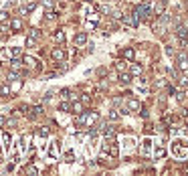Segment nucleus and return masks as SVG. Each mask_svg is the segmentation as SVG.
Masks as SVG:
<instances>
[{
	"label": "nucleus",
	"instance_id": "nucleus-1",
	"mask_svg": "<svg viewBox=\"0 0 188 176\" xmlns=\"http://www.w3.org/2000/svg\"><path fill=\"white\" fill-rule=\"evenodd\" d=\"M134 14H136L138 18H140V16H144V18H146V16H150V14H152V8H150V4H148V2H142V4H138V6H136Z\"/></svg>",
	"mask_w": 188,
	"mask_h": 176
},
{
	"label": "nucleus",
	"instance_id": "nucleus-2",
	"mask_svg": "<svg viewBox=\"0 0 188 176\" xmlns=\"http://www.w3.org/2000/svg\"><path fill=\"white\" fill-rule=\"evenodd\" d=\"M121 22H123L126 26H132V29H136V26L140 24V18H138L136 14H123V16H121Z\"/></svg>",
	"mask_w": 188,
	"mask_h": 176
},
{
	"label": "nucleus",
	"instance_id": "nucleus-3",
	"mask_svg": "<svg viewBox=\"0 0 188 176\" xmlns=\"http://www.w3.org/2000/svg\"><path fill=\"white\" fill-rule=\"evenodd\" d=\"M176 35H178V39L182 41V45L188 43V29H186V26H182V24H180V26H178V31H176Z\"/></svg>",
	"mask_w": 188,
	"mask_h": 176
},
{
	"label": "nucleus",
	"instance_id": "nucleus-4",
	"mask_svg": "<svg viewBox=\"0 0 188 176\" xmlns=\"http://www.w3.org/2000/svg\"><path fill=\"white\" fill-rule=\"evenodd\" d=\"M142 156H150V152H152V140L148 138V140H144L142 142Z\"/></svg>",
	"mask_w": 188,
	"mask_h": 176
},
{
	"label": "nucleus",
	"instance_id": "nucleus-5",
	"mask_svg": "<svg viewBox=\"0 0 188 176\" xmlns=\"http://www.w3.org/2000/svg\"><path fill=\"white\" fill-rule=\"evenodd\" d=\"M174 154L178 158H184V156H188V148H180V144H174Z\"/></svg>",
	"mask_w": 188,
	"mask_h": 176
},
{
	"label": "nucleus",
	"instance_id": "nucleus-6",
	"mask_svg": "<svg viewBox=\"0 0 188 176\" xmlns=\"http://www.w3.org/2000/svg\"><path fill=\"white\" fill-rule=\"evenodd\" d=\"M97 118H99V115H97V113H87V115H85V124H87V126H93L95 122H97Z\"/></svg>",
	"mask_w": 188,
	"mask_h": 176
},
{
	"label": "nucleus",
	"instance_id": "nucleus-7",
	"mask_svg": "<svg viewBox=\"0 0 188 176\" xmlns=\"http://www.w3.org/2000/svg\"><path fill=\"white\" fill-rule=\"evenodd\" d=\"M164 6H166V2H164V0H160V2L156 4V8H154L156 16H162V14H164Z\"/></svg>",
	"mask_w": 188,
	"mask_h": 176
},
{
	"label": "nucleus",
	"instance_id": "nucleus-8",
	"mask_svg": "<svg viewBox=\"0 0 188 176\" xmlns=\"http://www.w3.org/2000/svg\"><path fill=\"white\" fill-rule=\"evenodd\" d=\"M85 43H87V35L85 33H79L75 37V45H85Z\"/></svg>",
	"mask_w": 188,
	"mask_h": 176
},
{
	"label": "nucleus",
	"instance_id": "nucleus-9",
	"mask_svg": "<svg viewBox=\"0 0 188 176\" xmlns=\"http://www.w3.org/2000/svg\"><path fill=\"white\" fill-rule=\"evenodd\" d=\"M134 57H136L134 49H126V51H123V59H126V61H134Z\"/></svg>",
	"mask_w": 188,
	"mask_h": 176
},
{
	"label": "nucleus",
	"instance_id": "nucleus-10",
	"mask_svg": "<svg viewBox=\"0 0 188 176\" xmlns=\"http://www.w3.org/2000/svg\"><path fill=\"white\" fill-rule=\"evenodd\" d=\"M53 59H57V61L65 59V51H63V49H55V51H53Z\"/></svg>",
	"mask_w": 188,
	"mask_h": 176
},
{
	"label": "nucleus",
	"instance_id": "nucleus-11",
	"mask_svg": "<svg viewBox=\"0 0 188 176\" xmlns=\"http://www.w3.org/2000/svg\"><path fill=\"white\" fill-rule=\"evenodd\" d=\"M180 69H182V71L188 69V59L184 57V55H180Z\"/></svg>",
	"mask_w": 188,
	"mask_h": 176
},
{
	"label": "nucleus",
	"instance_id": "nucleus-12",
	"mask_svg": "<svg viewBox=\"0 0 188 176\" xmlns=\"http://www.w3.org/2000/svg\"><path fill=\"white\" fill-rule=\"evenodd\" d=\"M10 26H12V29H14V31H20V29H22V22H20V20H18V18H14V20H12V22H10Z\"/></svg>",
	"mask_w": 188,
	"mask_h": 176
},
{
	"label": "nucleus",
	"instance_id": "nucleus-13",
	"mask_svg": "<svg viewBox=\"0 0 188 176\" xmlns=\"http://www.w3.org/2000/svg\"><path fill=\"white\" fill-rule=\"evenodd\" d=\"M119 79H121V83H126V85H128V83L132 81V75H128V73H121V75H119Z\"/></svg>",
	"mask_w": 188,
	"mask_h": 176
},
{
	"label": "nucleus",
	"instance_id": "nucleus-14",
	"mask_svg": "<svg viewBox=\"0 0 188 176\" xmlns=\"http://www.w3.org/2000/svg\"><path fill=\"white\" fill-rule=\"evenodd\" d=\"M154 156H156V158H164V156H166V150H164V148H158V150L154 152Z\"/></svg>",
	"mask_w": 188,
	"mask_h": 176
},
{
	"label": "nucleus",
	"instance_id": "nucleus-15",
	"mask_svg": "<svg viewBox=\"0 0 188 176\" xmlns=\"http://www.w3.org/2000/svg\"><path fill=\"white\" fill-rule=\"evenodd\" d=\"M49 156H51V158H55V156H57V144H53V146L49 148Z\"/></svg>",
	"mask_w": 188,
	"mask_h": 176
},
{
	"label": "nucleus",
	"instance_id": "nucleus-16",
	"mask_svg": "<svg viewBox=\"0 0 188 176\" xmlns=\"http://www.w3.org/2000/svg\"><path fill=\"white\" fill-rule=\"evenodd\" d=\"M55 39H57L59 43H63V41H65V33H63V31H59V33L55 35Z\"/></svg>",
	"mask_w": 188,
	"mask_h": 176
},
{
	"label": "nucleus",
	"instance_id": "nucleus-17",
	"mask_svg": "<svg viewBox=\"0 0 188 176\" xmlns=\"http://www.w3.org/2000/svg\"><path fill=\"white\" fill-rule=\"evenodd\" d=\"M24 63H26L28 67H35V63H37V61H35L33 57H24Z\"/></svg>",
	"mask_w": 188,
	"mask_h": 176
},
{
	"label": "nucleus",
	"instance_id": "nucleus-18",
	"mask_svg": "<svg viewBox=\"0 0 188 176\" xmlns=\"http://www.w3.org/2000/svg\"><path fill=\"white\" fill-rule=\"evenodd\" d=\"M2 142H4V146L8 148V146H10V136H8V134H2Z\"/></svg>",
	"mask_w": 188,
	"mask_h": 176
},
{
	"label": "nucleus",
	"instance_id": "nucleus-19",
	"mask_svg": "<svg viewBox=\"0 0 188 176\" xmlns=\"http://www.w3.org/2000/svg\"><path fill=\"white\" fill-rule=\"evenodd\" d=\"M28 37H33V39H39V37H41V33H39L37 29H33V31L28 33Z\"/></svg>",
	"mask_w": 188,
	"mask_h": 176
},
{
	"label": "nucleus",
	"instance_id": "nucleus-20",
	"mask_svg": "<svg viewBox=\"0 0 188 176\" xmlns=\"http://www.w3.org/2000/svg\"><path fill=\"white\" fill-rule=\"evenodd\" d=\"M109 152H111V156H117V154H119L117 146H111V144H109Z\"/></svg>",
	"mask_w": 188,
	"mask_h": 176
},
{
	"label": "nucleus",
	"instance_id": "nucleus-21",
	"mask_svg": "<svg viewBox=\"0 0 188 176\" xmlns=\"http://www.w3.org/2000/svg\"><path fill=\"white\" fill-rule=\"evenodd\" d=\"M132 73H134V75H140V73H142V67H140V65H134V67H132Z\"/></svg>",
	"mask_w": 188,
	"mask_h": 176
},
{
	"label": "nucleus",
	"instance_id": "nucleus-22",
	"mask_svg": "<svg viewBox=\"0 0 188 176\" xmlns=\"http://www.w3.org/2000/svg\"><path fill=\"white\" fill-rule=\"evenodd\" d=\"M138 107H140V103H138L136 99H132V101H130V109H138Z\"/></svg>",
	"mask_w": 188,
	"mask_h": 176
},
{
	"label": "nucleus",
	"instance_id": "nucleus-23",
	"mask_svg": "<svg viewBox=\"0 0 188 176\" xmlns=\"http://www.w3.org/2000/svg\"><path fill=\"white\" fill-rule=\"evenodd\" d=\"M8 93H10V89L6 87V85H4V87H0V95H8Z\"/></svg>",
	"mask_w": 188,
	"mask_h": 176
},
{
	"label": "nucleus",
	"instance_id": "nucleus-24",
	"mask_svg": "<svg viewBox=\"0 0 188 176\" xmlns=\"http://www.w3.org/2000/svg\"><path fill=\"white\" fill-rule=\"evenodd\" d=\"M117 118H119V113H117V111H115V109H113V111H111V113H109V120H117Z\"/></svg>",
	"mask_w": 188,
	"mask_h": 176
},
{
	"label": "nucleus",
	"instance_id": "nucleus-25",
	"mask_svg": "<svg viewBox=\"0 0 188 176\" xmlns=\"http://www.w3.org/2000/svg\"><path fill=\"white\" fill-rule=\"evenodd\" d=\"M85 29H87V31H93V29H95V22H91V20H89V22L85 24Z\"/></svg>",
	"mask_w": 188,
	"mask_h": 176
},
{
	"label": "nucleus",
	"instance_id": "nucleus-26",
	"mask_svg": "<svg viewBox=\"0 0 188 176\" xmlns=\"http://www.w3.org/2000/svg\"><path fill=\"white\" fill-rule=\"evenodd\" d=\"M61 109H63V111H69L71 105H69V103H61Z\"/></svg>",
	"mask_w": 188,
	"mask_h": 176
},
{
	"label": "nucleus",
	"instance_id": "nucleus-27",
	"mask_svg": "<svg viewBox=\"0 0 188 176\" xmlns=\"http://www.w3.org/2000/svg\"><path fill=\"white\" fill-rule=\"evenodd\" d=\"M73 111H75V113H81V105L75 103V105H73Z\"/></svg>",
	"mask_w": 188,
	"mask_h": 176
},
{
	"label": "nucleus",
	"instance_id": "nucleus-28",
	"mask_svg": "<svg viewBox=\"0 0 188 176\" xmlns=\"http://www.w3.org/2000/svg\"><path fill=\"white\" fill-rule=\"evenodd\" d=\"M26 172H28V174H37V168H35V166H28Z\"/></svg>",
	"mask_w": 188,
	"mask_h": 176
},
{
	"label": "nucleus",
	"instance_id": "nucleus-29",
	"mask_svg": "<svg viewBox=\"0 0 188 176\" xmlns=\"http://www.w3.org/2000/svg\"><path fill=\"white\" fill-rule=\"evenodd\" d=\"M39 134L45 138V136H49V130H47V128H41V130H39Z\"/></svg>",
	"mask_w": 188,
	"mask_h": 176
},
{
	"label": "nucleus",
	"instance_id": "nucleus-30",
	"mask_svg": "<svg viewBox=\"0 0 188 176\" xmlns=\"http://www.w3.org/2000/svg\"><path fill=\"white\" fill-rule=\"evenodd\" d=\"M65 158H67V162H73V152H67V156H65Z\"/></svg>",
	"mask_w": 188,
	"mask_h": 176
},
{
	"label": "nucleus",
	"instance_id": "nucleus-31",
	"mask_svg": "<svg viewBox=\"0 0 188 176\" xmlns=\"http://www.w3.org/2000/svg\"><path fill=\"white\" fill-rule=\"evenodd\" d=\"M6 18H8V14H6V12H0V22H2V20H6Z\"/></svg>",
	"mask_w": 188,
	"mask_h": 176
},
{
	"label": "nucleus",
	"instance_id": "nucleus-32",
	"mask_svg": "<svg viewBox=\"0 0 188 176\" xmlns=\"http://www.w3.org/2000/svg\"><path fill=\"white\" fill-rule=\"evenodd\" d=\"M20 85H22V83H20V81H16V83H14V85H12V89H14V91H16V89H20Z\"/></svg>",
	"mask_w": 188,
	"mask_h": 176
},
{
	"label": "nucleus",
	"instance_id": "nucleus-33",
	"mask_svg": "<svg viewBox=\"0 0 188 176\" xmlns=\"http://www.w3.org/2000/svg\"><path fill=\"white\" fill-rule=\"evenodd\" d=\"M4 122H6V120H4V118H0V126H4Z\"/></svg>",
	"mask_w": 188,
	"mask_h": 176
},
{
	"label": "nucleus",
	"instance_id": "nucleus-34",
	"mask_svg": "<svg viewBox=\"0 0 188 176\" xmlns=\"http://www.w3.org/2000/svg\"><path fill=\"white\" fill-rule=\"evenodd\" d=\"M186 132H188V126H186Z\"/></svg>",
	"mask_w": 188,
	"mask_h": 176
}]
</instances>
